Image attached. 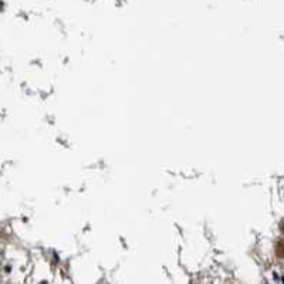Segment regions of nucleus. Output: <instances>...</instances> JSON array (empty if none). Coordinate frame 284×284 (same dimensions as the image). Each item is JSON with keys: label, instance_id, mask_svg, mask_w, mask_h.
<instances>
[{"label": "nucleus", "instance_id": "obj_1", "mask_svg": "<svg viewBox=\"0 0 284 284\" xmlns=\"http://www.w3.org/2000/svg\"><path fill=\"white\" fill-rule=\"evenodd\" d=\"M274 253L278 258H284V238H280V239L276 242L274 245Z\"/></svg>", "mask_w": 284, "mask_h": 284}, {"label": "nucleus", "instance_id": "obj_2", "mask_svg": "<svg viewBox=\"0 0 284 284\" xmlns=\"http://www.w3.org/2000/svg\"><path fill=\"white\" fill-rule=\"evenodd\" d=\"M278 229H280V232L284 234V219H281V222H280V225H278Z\"/></svg>", "mask_w": 284, "mask_h": 284}]
</instances>
